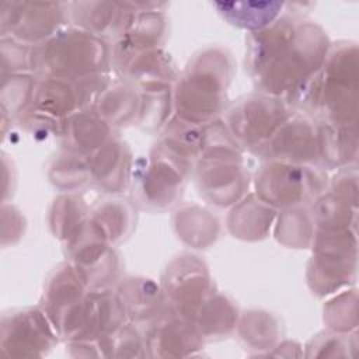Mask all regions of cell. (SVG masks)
<instances>
[{
  "mask_svg": "<svg viewBox=\"0 0 359 359\" xmlns=\"http://www.w3.org/2000/svg\"><path fill=\"white\" fill-rule=\"evenodd\" d=\"M248 45L251 76L262 91L272 95H296L320 70L328 52L325 34L297 18H282L255 32Z\"/></svg>",
  "mask_w": 359,
  "mask_h": 359,
  "instance_id": "cell-1",
  "label": "cell"
},
{
  "mask_svg": "<svg viewBox=\"0 0 359 359\" xmlns=\"http://www.w3.org/2000/svg\"><path fill=\"white\" fill-rule=\"evenodd\" d=\"M358 50L353 43H342L327 52L320 70L297 91L304 104L328 118L330 125H356Z\"/></svg>",
  "mask_w": 359,
  "mask_h": 359,
  "instance_id": "cell-2",
  "label": "cell"
},
{
  "mask_svg": "<svg viewBox=\"0 0 359 359\" xmlns=\"http://www.w3.org/2000/svg\"><path fill=\"white\" fill-rule=\"evenodd\" d=\"M231 77L230 59L219 50L196 56L175 88V105L181 119L198 125L215 116Z\"/></svg>",
  "mask_w": 359,
  "mask_h": 359,
  "instance_id": "cell-3",
  "label": "cell"
},
{
  "mask_svg": "<svg viewBox=\"0 0 359 359\" xmlns=\"http://www.w3.org/2000/svg\"><path fill=\"white\" fill-rule=\"evenodd\" d=\"M31 62L46 79H81L101 74L107 63V48L91 32L66 29L39 45Z\"/></svg>",
  "mask_w": 359,
  "mask_h": 359,
  "instance_id": "cell-4",
  "label": "cell"
},
{
  "mask_svg": "<svg viewBox=\"0 0 359 359\" xmlns=\"http://www.w3.org/2000/svg\"><path fill=\"white\" fill-rule=\"evenodd\" d=\"M324 175L311 167L272 161L257 174V194L266 205L294 206L318 195Z\"/></svg>",
  "mask_w": 359,
  "mask_h": 359,
  "instance_id": "cell-5",
  "label": "cell"
},
{
  "mask_svg": "<svg viewBox=\"0 0 359 359\" xmlns=\"http://www.w3.org/2000/svg\"><path fill=\"white\" fill-rule=\"evenodd\" d=\"M310 283L320 293H330L349 282L355 273L356 238L349 230H321L317 234Z\"/></svg>",
  "mask_w": 359,
  "mask_h": 359,
  "instance_id": "cell-6",
  "label": "cell"
},
{
  "mask_svg": "<svg viewBox=\"0 0 359 359\" xmlns=\"http://www.w3.org/2000/svg\"><path fill=\"white\" fill-rule=\"evenodd\" d=\"M289 118L286 105L271 97H248L227 115V128L234 142L245 147H261Z\"/></svg>",
  "mask_w": 359,
  "mask_h": 359,
  "instance_id": "cell-7",
  "label": "cell"
},
{
  "mask_svg": "<svg viewBox=\"0 0 359 359\" xmlns=\"http://www.w3.org/2000/svg\"><path fill=\"white\" fill-rule=\"evenodd\" d=\"M233 146L227 143L213 144L199 164L201 189L220 206L236 201L244 187V175L238 163L240 156Z\"/></svg>",
  "mask_w": 359,
  "mask_h": 359,
  "instance_id": "cell-8",
  "label": "cell"
},
{
  "mask_svg": "<svg viewBox=\"0 0 359 359\" xmlns=\"http://www.w3.org/2000/svg\"><path fill=\"white\" fill-rule=\"evenodd\" d=\"M56 337L45 314L24 310L4 318L1 351L10 356H42L55 344Z\"/></svg>",
  "mask_w": 359,
  "mask_h": 359,
  "instance_id": "cell-9",
  "label": "cell"
},
{
  "mask_svg": "<svg viewBox=\"0 0 359 359\" xmlns=\"http://www.w3.org/2000/svg\"><path fill=\"white\" fill-rule=\"evenodd\" d=\"M261 147L257 151L276 161L316 163L320 160V128L307 119H286Z\"/></svg>",
  "mask_w": 359,
  "mask_h": 359,
  "instance_id": "cell-10",
  "label": "cell"
},
{
  "mask_svg": "<svg viewBox=\"0 0 359 359\" xmlns=\"http://www.w3.org/2000/svg\"><path fill=\"white\" fill-rule=\"evenodd\" d=\"M202 335L194 321L177 309L156 316L144 339L151 356H187L199 349Z\"/></svg>",
  "mask_w": 359,
  "mask_h": 359,
  "instance_id": "cell-11",
  "label": "cell"
},
{
  "mask_svg": "<svg viewBox=\"0 0 359 359\" xmlns=\"http://www.w3.org/2000/svg\"><path fill=\"white\" fill-rule=\"evenodd\" d=\"M175 265V268L167 269L165 289L174 300L175 309L191 318L208 290V272L194 257L180 259Z\"/></svg>",
  "mask_w": 359,
  "mask_h": 359,
  "instance_id": "cell-12",
  "label": "cell"
},
{
  "mask_svg": "<svg viewBox=\"0 0 359 359\" xmlns=\"http://www.w3.org/2000/svg\"><path fill=\"white\" fill-rule=\"evenodd\" d=\"M129 172V151L118 140H108L90 161V177L100 187L118 192Z\"/></svg>",
  "mask_w": 359,
  "mask_h": 359,
  "instance_id": "cell-13",
  "label": "cell"
},
{
  "mask_svg": "<svg viewBox=\"0 0 359 359\" xmlns=\"http://www.w3.org/2000/svg\"><path fill=\"white\" fill-rule=\"evenodd\" d=\"M118 299L125 316L136 321L156 318L161 311V292L149 279H126L119 286Z\"/></svg>",
  "mask_w": 359,
  "mask_h": 359,
  "instance_id": "cell-14",
  "label": "cell"
},
{
  "mask_svg": "<svg viewBox=\"0 0 359 359\" xmlns=\"http://www.w3.org/2000/svg\"><path fill=\"white\" fill-rule=\"evenodd\" d=\"M109 133L108 122L97 111H80L65 125V137L74 151H88L104 144Z\"/></svg>",
  "mask_w": 359,
  "mask_h": 359,
  "instance_id": "cell-15",
  "label": "cell"
},
{
  "mask_svg": "<svg viewBox=\"0 0 359 359\" xmlns=\"http://www.w3.org/2000/svg\"><path fill=\"white\" fill-rule=\"evenodd\" d=\"M136 93L123 84L105 87L95 101V111L108 123L119 125L128 121L137 111Z\"/></svg>",
  "mask_w": 359,
  "mask_h": 359,
  "instance_id": "cell-16",
  "label": "cell"
},
{
  "mask_svg": "<svg viewBox=\"0 0 359 359\" xmlns=\"http://www.w3.org/2000/svg\"><path fill=\"white\" fill-rule=\"evenodd\" d=\"M217 7L223 8V14L234 21L240 27L261 28L269 24L276 15L282 3H245L247 10L243 8L241 3H217Z\"/></svg>",
  "mask_w": 359,
  "mask_h": 359,
  "instance_id": "cell-17",
  "label": "cell"
}]
</instances>
